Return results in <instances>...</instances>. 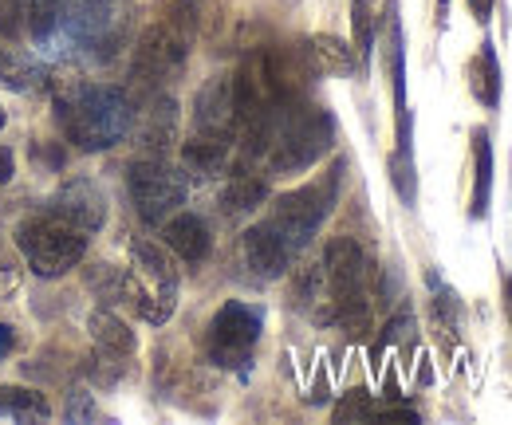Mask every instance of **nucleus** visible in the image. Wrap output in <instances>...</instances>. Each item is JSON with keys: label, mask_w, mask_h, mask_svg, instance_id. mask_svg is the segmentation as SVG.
<instances>
[{"label": "nucleus", "mask_w": 512, "mask_h": 425, "mask_svg": "<svg viewBox=\"0 0 512 425\" xmlns=\"http://www.w3.org/2000/svg\"><path fill=\"white\" fill-rule=\"evenodd\" d=\"M351 24H355V52L363 56V67L371 60L375 24H371V0H351Z\"/></svg>", "instance_id": "4be33fe9"}, {"label": "nucleus", "mask_w": 512, "mask_h": 425, "mask_svg": "<svg viewBox=\"0 0 512 425\" xmlns=\"http://www.w3.org/2000/svg\"><path fill=\"white\" fill-rule=\"evenodd\" d=\"M16 241H20V252L28 256L32 272H40V276H64L87 252V233L71 229L67 221L52 217V213L36 217V221H24Z\"/></svg>", "instance_id": "6e6552de"}, {"label": "nucleus", "mask_w": 512, "mask_h": 425, "mask_svg": "<svg viewBox=\"0 0 512 425\" xmlns=\"http://www.w3.org/2000/svg\"><path fill=\"white\" fill-rule=\"evenodd\" d=\"M56 119L79 150H111L134 126V103L119 87H79L56 99Z\"/></svg>", "instance_id": "f257e3e1"}, {"label": "nucleus", "mask_w": 512, "mask_h": 425, "mask_svg": "<svg viewBox=\"0 0 512 425\" xmlns=\"http://www.w3.org/2000/svg\"><path fill=\"white\" fill-rule=\"evenodd\" d=\"M91 339H95V347H99V355H111V359H127L130 351H134V331H130L127 323L111 311V307H99L95 315H91Z\"/></svg>", "instance_id": "2eb2a0df"}, {"label": "nucleus", "mask_w": 512, "mask_h": 425, "mask_svg": "<svg viewBox=\"0 0 512 425\" xmlns=\"http://www.w3.org/2000/svg\"><path fill=\"white\" fill-rule=\"evenodd\" d=\"M260 339V311L249 304H225L209 323V363L237 370L249 363Z\"/></svg>", "instance_id": "1a4fd4ad"}, {"label": "nucleus", "mask_w": 512, "mask_h": 425, "mask_svg": "<svg viewBox=\"0 0 512 425\" xmlns=\"http://www.w3.org/2000/svg\"><path fill=\"white\" fill-rule=\"evenodd\" d=\"M446 8H449V0H438V16H446Z\"/></svg>", "instance_id": "7c9ffc66"}, {"label": "nucleus", "mask_w": 512, "mask_h": 425, "mask_svg": "<svg viewBox=\"0 0 512 425\" xmlns=\"http://www.w3.org/2000/svg\"><path fill=\"white\" fill-rule=\"evenodd\" d=\"M469 8H473V20H477V24H489V16H493V0H469Z\"/></svg>", "instance_id": "a878e982"}, {"label": "nucleus", "mask_w": 512, "mask_h": 425, "mask_svg": "<svg viewBox=\"0 0 512 425\" xmlns=\"http://www.w3.org/2000/svg\"><path fill=\"white\" fill-rule=\"evenodd\" d=\"M193 126L197 134H209V138H233L237 134V99H233V79H213L201 87L197 95V107H193Z\"/></svg>", "instance_id": "9b49d317"}, {"label": "nucleus", "mask_w": 512, "mask_h": 425, "mask_svg": "<svg viewBox=\"0 0 512 425\" xmlns=\"http://www.w3.org/2000/svg\"><path fill=\"white\" fill-rule=\"evenodd\" d=\"M12 178V154L8 150H0V185Z\"/></svg>", "instance_id": "cd10ccee"}, {"label": "nucleus", "mask_w": 512, "mask_h": 425, "mask_svg": "<svg viewBox=\"0 0 512 425\" xmlns=\"http://www.w3.org/2000/svg\"><path fill=\"white\" fill-rule=\"evenodd\" d=\"M505 307H509V323H512V276H505Z\"/></svg>", "instance_id": "c756f323"}, {"label": "nucleus", "mask_w": 512, "mask_h": 425, "mask_svg": "<svg viewBox=\"0 0 512 425\" xmlns=\"http://www.w3.org/2000/svg\"><path fill=\"white\" fill-rule=\"evenodd\" d=\"M0 126H4V107H0Z\"/></svg>", "instance_id": "2f4dec72"}, {"label": "nucleus", "mask_w": 512, "mask_h": 425, "mask_svg": "<svg viewBox=\"0 0 512 425\" xmlns=\"http://www.w3.org/2000/svg\"><path fill=\"white\" fill-rule=\"evenodd\" d=\"M0 83H8L16 91H36V87H44V71L24 56H16V48H0Z\"/></svg>", "instance_id": "412c9836"}, {"label": "nucleus", "mask_w": 512, "mask_h": 425, "mask_svg": "<svg viewBox=\"0 0 512 425\" xmlns=\"http://www.w3.org/2000/svg\"><path fill=\"white\" fill-rule=\"evenodd\" d=\"M323 284L331 311L323 319H335L343 327H363L371 311V256L351 237H335L323 252Z\"/></svg>", "instance_id": "20e7f679"}, {"label": "nucleus", "mask_w": 512, "mask_h": 425, "mask_svg": "<svg viewBox=\"0 0 512 425\" xmlns=\"http://www.w3.org/2000/svg\"><path fill=\"white\" fill-rule=\"evenodd\" d=\"M335 142V119L320 107H296L284 103L272 122V138H268V166L272 174H300L308 166H316Z\"/></svg>", "instance_id": "f03ea898"}, {"label": "nucleus", "mask_w": 512, "mask_h": 425, "mask_svg": "<svg viewBox=\"0 0 512 425\" xmlns=\"http://www.w3.org/2000/svg\"><path fill=\"white\" fill-rule=\"evenodd\" d=\"M489 193H493V146H489V130L477 126L473 130V197H469L473 217L489 213Z\"/></svg>", "instance_id": "dca6fc26"}, {"label": "nucleus", "mask_w": 512, "mask_h": 425, "mask_svg": "<svg viewBox=\"0 0 512 425\" xmlns=\"http://www.w3.org/2000/svg\"><path fill=\"white\" fill-rule=\"evenodd\" d=\"M465 75H469V91L477 95V103H481L485 111H497V107H501V60H497L493 40L481 44L477 60H469Z\"/></svg>", "instance_id": "4468645a"}, {"label": "nucleus", "mask_w": 512, "mask_h": 425, "mask_svg": "<svg viewBox=\"0 0 512 425\" xmlns=\"http://www.w3.org/2000/svg\"><path fill=\"white\" fill-rule=\"evenodd\" d=\"M127 185L130 201H134V209L146 225H166L186 205V193H190L186 174L174 170L166 158H154V154H146L130 166Z\"/></svg>", "instance_id": "0eeeda50"}, {"label": "nucleus", "mask_w": 512, "mask_h": 425, "mask_svg": "<svg viewBox=\"0 0 512 425\" xmlns=\"http://www.w3.org/2000/svg\"><path fill=\"white\" fill-rule=\"evenodd\" d=\"M119 300L154 327L174 315V307H178V268H174L166 248H158L154 241L130 244V272H123Z\"/></svg>", "instance_id": "7ed1b4c3"}, {"label": "nucleus", "mask_w": 512, "mask_h": 425, "mask_svg": "<svg viewBox=\"0 0 512 425\" xmlns=\"http://www.w3.org/2000/svg\"><path fill=\"white\" fill-rule=\"evenodd\" d=\"M178 107L162 95V99H154V107L146 111V146H150V154L154 158H162V150H166V142H174V126H178V115H174Z\"/></svg>", "instance_id": "aec40b11"}, {"label": "nucleus", "mask_w": 512, "mask_h": 425, "mask_svg": "<svg viewBox=\"0 0 512 425\" xmlns=\"http://www.w3.org/2000/svg\"><path fill=\"white\" fill-rule=\"evenodd\" d=\"M363 414H371V406H367L363 394H355V398H347V402L335 406V418H339V422H343V418H363Z\"/></svg>", "instance_id": "393cba45"}, {"label": "nucleus", "mask_w": 512, "mask_h": 425, "mask_svg": "<svg viewBox=\"0 0 512 425\" xmlns=\"http://www.w3.org/2000/svg\"><path fill=\"white\" fill-rule=\"evenodd\" d=\"M28 8H32V0H0V32L16 36L24 16H28Z\"/></svg>", "instance_id": "b1692460"}, {"label": "nucleus", "mask_w": 512, "mask_h": 425, "mask_svg": "<svg viewBox=\"0 0 512 425\" xmlns=\"http://www.w3.org/2000/svg\"><path fill=\"white\" fill-rule=\"evenodd\" d=\"M316 56L323 67H331L335 75H355V56L347 52V44H339L335 36H316Z\"/></svg>", "instance_id": "5701e85b"}, {"label": "nucleus", "mask_w": 512, "mask_h": 425, "mask_svg": "<svg viewBox=\"0 0 512 425\" xmlns=\"http://www.w3.org/2000/svg\"><path fill=\"white\" fill-rule=\"evenodd\" d=\"M67 418L75 422V418H95V410L87 406V402H79V398H71V406H67Z\"/></svg>", "instance_id": "bb28decb"}, {"label": "nucleus", "mask_w": 512, "mask_h": 425, "mask_svg": "<svg viewBox=\"0 0 512 425\" xmlns=\"http://www.w3.org/2000/svg\"><path fill=\"white\" fill-rule=\"evenodd\" d=\"M52 217L67 221L71 229L79 233H99L103 229V217H107V201L99 193V185L87 182V178H71L60 185V193L52 197Z\"/></svg>", "instance_id": "9d476101"}, {"label": "nucleus", "mask_w": 512, "mask_h": 425, "mask_svg": "<svg viewBox=\"0 0 512 425\" xmlns=\"http://www.w3.org/2000/svg\"><path fill=\"white\" fill-rule=\"evenodd\" d=\"M335 189H339V174L304 185V189H292V193H284L276 201L268 225H272V233L280 241L292 248V256H300L312 244V237L320 233V225L327 221V213L335 205Z\"/></svg>", "instance_id": "423d86ee"}, {"label": "nucleus", "mask_w": 512, "mask_h": 425, "mask_svg": "<svg viewBox=\"0 0 512 425\" xmlns=\"http://www.w3.org/2000/svg\"><path fill=\"white\" fill-rule=\"evenodd\" d=\"M241 248H245V260H249V268H253L260 280H280V276L292 268V260H296V256H292V248L272 233V225H268V221L253 225V229L245 233Z\"/></svg>", "instance_id": "f8f14e48"}, {"label": "nucleus", "mask_w": 512, "mask_h": 425, "mask_svg": "<svg viewBox=\"0 0 512 425\" xmlns=\"http://www.w3.org/2000/svg\"><path fill=\"white\" fill-rule=\"evenodd\" d=\"M0 418L40 422V418H48V402H44V394L24 390V386H0Z\"/></svg>", "instance_id": "6ab92c4d"}, {"label": "nucleus", "mask_w": 512, "mask_h": 425, "mask_svg": "<svg viewBox=\"0 0 512 425\" xmlns=\"http://www.w3.org/2000/svg\"><path fill=\"white\" fill-rule=\"evenodd\" d=\"M193 28H197V16H193V0H178L162 24H154L146 36H142V48H138V60H134V79L146 83V87H158L166 83L182 63L190 56V40Z\"/></svg>", "instance_id": "39448f33"}, {"label": "nucleus", "mask_w": 512, "mask_h": 425, "mask_svg": "<svg viewBox=\"0 0 512 425\" xmlns=\"http://www.w3.org/2000/svg\"><path fill=\"white\" fill-rule=\"evenodd\" d=\"M166 248L178 256V260H186V264H201L205 256H209V229H205V221L201 217H193V213H178V217H170L166 221Z\"/></svg>", "instance_id": "ddd939ff"}, {"label": "nucleus", "mask_w": 512, "mask_h": 425, "mask_svg": "<svg viewBox=\"0 0 512 425\" xmlns=\"http://www.w3.org/2000/svg\"><path fill=\"white\" fill-rule=\"evenodd\" d=\"M8 351H12V327H4V323H0V359H4Z\"/></svg>", "instance_id": "c85d7f7f"}, {"label": "nucleus", "mask_w": 512, "mask_h": 425, "mask_svg": "<svg viewBox=\"0 0 512 425\" xmlns=\"http://www.w3.org/2000/svg\"><path fill=\"white\" fill-rule=\"evenodd\" d=\"M264 201H268V185L256 174H237L233 182L225 185V193H221V205H225L229 217H245V213L260 209Z\"/></svg>", "instance_id": "a211bd4d"}, {"label": "nucleus", "mask_w": 512, "mask_h": 425, "mask_svg": "<svg viewBox=\"0 0 512 425\" xmlns=\"http://www.w3.org/2000/svg\"><path fill=\"white\" fill-rule=\"evenodd\" d=\"M182 166L190 174H201V178H213L229 166V142L225 138H209V134H193L190 142L182 146Z\"/></svg>", "instance_id": "f3484780"}]
</instances>
